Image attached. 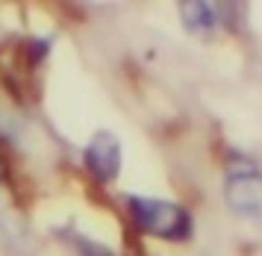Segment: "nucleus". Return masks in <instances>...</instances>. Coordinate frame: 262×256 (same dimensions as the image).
Wrapping results in <instances>:
<instances>
[{
	"label": "nucleus",
	"mask_w": 262,
	"mask_h": 256,
	"mask_svg": "<svg viewBox=\"0 0 262 256\" xmlns=\"http://www.w3.org/2000/svg\"><path fill=\"white\" fill-rule=\"evenodd\" d=\"M77 250H80V256H112V250H106L103 245H95L89 239H77Z\"/></svg>",
	"instance_id": "39448f33"
},
{
	"label": "nucleus",
	"mask_w": 262,
	"mask_h": 256,
	"mask_svg": "<svg viewBox=\"0 0 262 256\" xmlns=\"http://www.w3.org/2000/svg\"><path fill=\"white\" fill-rule=\"evenodd\" d=\"M83 162L97 183H112L121 171V141L112 133H97L85 147Z\"/></svg>",
	"instance_id": "7ed1b4c3"
},
{
	"label": "nucleus",
	"mask_w": 262,
	"mask_h": 256,
	"mask_svg": "<svg viewBox=\"0 0 262 256\" xmlns=\"http://www.w3.org/2000/svg\"><path fill=\"white\" fill-rule=\"evenodd\" d=\"M130 215L136 227L142 233L165 242H186L194 230V221L186 206L171 203V200H156V198H130L127 200Z\"/></svg>",
	"instance_id": "f257e3e1"
},
{
	"label": "nucleus",
	"mask_w": 262,
	"mask_h": 256,
	"mask_svg": "<svg viewBox=\"0 0 262 256\" xmlns=\"http://www.w3.org/2000/svg\"><path fill=\"white\" fill-rule=\"evenodd\" d=\"M227 9H230V6H224V3H180L183 24L189 27L191 33L215 30V27H218V15L227 12Z\"/></svg>",
	"instance_id": "20e7f679"
},
{
	"label": "nucleus",
	"mask_w": 262,
	"mask_h": 256,
	"mask_svg": "<svg viewBox=\"0 0 262 256\" xmlns=\"http://www.w3.org/2000/svg\"><path fill=\"white\" fill-rule=\"evenodd\" d=\"M224 200L227 206L248 218L262 221V171L253 162H233L224 180Z\"/></svg>",
	"instance_id": "f03ea898"
}]
</instances>
